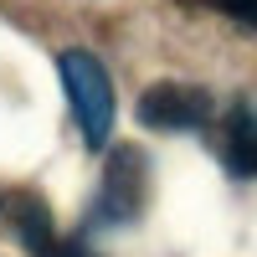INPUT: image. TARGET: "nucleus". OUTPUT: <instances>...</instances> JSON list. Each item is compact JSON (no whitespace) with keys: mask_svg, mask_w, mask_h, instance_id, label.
I'll return each instance as SVG.
<instances>
[{"mask_svg":"<svg viewBox=\"0 0 257 257\" xmlns=\"http://www.w3.org/2000/svg\"><path fill=\"white\" fill-rule=\"evenodd\" d=\"M57 72H62V88H67V103H72V118L82 128L88 149H103L113 134V82L103 72V62L93 52H62L57 57Z\"/></svg>","mask_w":257,"mask_h":257,"instance_id":"1","label":"nucleus"},{"mask_svg":"<svg viewBox=\"0 0 257 257\" xmlns=\"http://www.w3.org/2000/svg\"><path fill=\"white\" fill-rule=\"evenodd\" d=\"M206 118H211V98L201 88H185V82H155L139 98V123L144 128L185 134V128H201Z\"/></svg>","mask_w":257,"mask_h":257,"instance_id":"2","label":"nucleus"},{"mask_svg":"<svg viewBox=\"0 0 257 257\" xmlns=\"http://www.w3.org/2000/svg\"><path fill=\"white\" fill-rule=\"evenodd\" d=\"M139 206H144V155H139V149H118L113 165H108V175H103L98 216H108V221H128Z\"/></svg>","mask_w":257,"mask_h":257,"instance_id":"3","label":"nucleus"},{"mask_svg":"<svg viewBox=\"0 0 257 257\" xmlns=\"http://www.w3.org/2000/svg\"><path fill=\"white\" fill-rule=\"evenodd\" d=\"M226 170L231 175H257V108L237 103L226 118Z\"/></svg>","mask_w":257,"mask_h":257,"instance_id":"4","label":"nucleus"},{"mask_svg":"<svg viewBox=\"0 0 257 257\" xmlns=\"http://www.w3.org/2000/svg\"><path fill=\"white\" fill-rule=\"evenodd\" d=\"M41 257H93V252H82L77 242H52V247L41 252Z\"/></svg>","mask_w":257,"mask_h":257,"instance_id":"5","label":"nucleus"},{"mask_svg":"<svg viewBox=\"0 0 257 257\" xmlns=\"http://www.w3.org/2000/svg\"><path fill=\"white\" fill-rule=\"evenodd\" d=\"M226 11H237L242 21H257V0H226Z\"/></svg>","mask_w":257,"mask_h":257,"instance_id":"6","label":"nucleus"}]
</instances>
